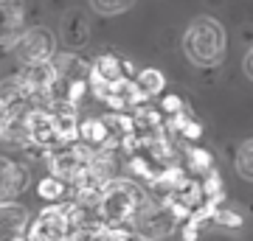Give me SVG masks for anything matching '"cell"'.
<instances>
[{
  "label": "cell",
  "mask_w": 253,
  "mask_h": 241,
  "mask_svg": "<svg viewBox=\"0 0 253 241\" xmlns=\"http://www.w3.org/2000/svg\"><path fill=\"white\" fill-rule=\"evenodd\" d=\"M149 199H146L144 188L135 185V182H129V179H110L104 191H101V199H99V216L104 219L107 224H132L135 222L138 210L146 205Z\"/></svg>",
  "instance_id": "cell-1"
},
{
  "label": "cell",
  "mask_w": 253,
  "mask_h": 241,
  "mask_svg": "<svg viewBox=\"0 0 253 241\" xmlns=\"http://www.w3.org/2000/svg\"><path fill=\"white\" fill-rule=\"evenodd\" d=\"M183 51L189 56L191 65L197 68H211L217 65L225 54V31L217 20L211 17H200L194 20L183 36Z\"/></svg>",
  "instance_id": "cell-2"
},
{
  "label": "cell",
  "mask_w": 253,
  "mask_h": 241,
  "mask_svg": "<svg viewBox=\"0 0 253 241\" xmlns=\"http://www.w3.org/2000/svg\"><path fill=\"white\" fill-rule=\"evenodd\" d=\"M93 157H96V149L84 140L82 143L73 140V143H65V146H56V149H48L51 174L62 177L65 182H71V185L93 166Z\"/></svg>",
  "instance_id": "cell-3"
},
{
  "label": "cell",
  "mask_w": 253,
  "mask_h": 241,
  "mask_svg": "<svg viewBox=\"0 0 253 241\" xmlns=\"http://www.w3.org/2000/svg\"><path fill=\"white\" fill-rule=\"evenodd\" d=\"M135 233L141 236V239H146V241H158V239H163V236H172L174 233V227L180 224V219L172 213V207L166 205H155V202H146L141 210H138V216H135Z\"/></svg>",
  "instance_id": "cell-4"
},
{
  "label": "cell",
  "mask_w": 253,
  "mask_h": 241,
  "mask_svg": "<svg viewBox=\"0 0 253 241\" xmlns=\"http://www.w3.org/2000/svg\"><path fill=\"white\" fill-rule=\"evenodd\" d=\"M132 76V65L129 62H121L118 56L113 54H104L99 56L96 62H93L90 68V90L93 96L99 101H104L113 93V87H116L121 79H129Z\"/></svg>",
  "instance_id": "cell-5"
},
{
  "label": "cell",
  "mask_w": 253,
  "mask_h": 241,
  "mask_svg": "<svg viewBox=\"0 0 253 241\" xmlns=\"http://www.w3.org/2000/svg\"><path fill=\"white\" fill-rule=\"evenodd\" d=\"M68 239H71V224H68V213H65V202L48 205L28 224V241H68Z\"/></svg>",
  "instance_id": "cell-6"
},
{
  "label": "cell",
  "mask_w": 253,
  "mask_h": 241,
  "mask_svg": "<svg viewBox=\"0 0 253 241\" xmlns=\"http://www.w3.org/2000/svg\"><path fill=\"white\" fill-rule=\"evenodd\" d=\"M14 54H17V59L23 65L51 62V56H54V36L42 26L28 28V31H23V36L14 45Z\"/></svg>",
  "instance_id": "cell-7"
},
{
  "label": "cell",
  "mask_w": 253,
  "mask_h": 241,
  "mask_svg": "<svg viewBox=\"0 0 253 241\" xmlns=\"http://www.w3.org/2000/svg\"><path fill=\"white\" fill-rule=\"evenodd\" d=\"M23 0H0V51L14 48L17 39L23 36Z\"/></svg>",
  "instance_id": "cell-8"
},
{
  "label": "cell",
  "mask_w": 253,
  "mask_h": 241,
  "mask_svg": "<svg viewBox=\"0 0 253 241\" xmlns=\"http://www.w3.org/2000/svg\"><path fill=\"white\" fill-rule=\"evenodd\" d=\"M28 185V171L17 163L0 157V205L3 202H14Z\"/></svg>",
  "instance_id": "cell-9"
},
{
  "label": "cell",
  "mask_w": 253,
  "mask_h": 241,
  "mask_svg": "<svg viewBox=\"0 0 253 241\" xmlns=\"http://www.w3.org/2000/svg\"><path fill=\"white\" fill-rule=\"evenodd\" d=\"M62 42L68 48H84L90 42V20L82 9H71L62 17Z\"/></svg>",
  "instance_id": "cell-10"
},
{
  "label": "cell",
  "mask_w": 253,
  "mask_h": 241,
  "mask_svg": "<svg viewBox=\"0 0 253 241\" xmlns=\"http://www.w3.org/2000/svg\"><path fill=\"white\" fill-rule=\"evenodd\" d=\"M28 224H31V216H28V210L23 205H14V202H3L0 205V241L23 236Z\"/></svg>",
  "instance_id": "cell-11"
},
{
  "label": "cell",
  "mask_w": 253,
  "mask_h": 241,
  "mask_svg": "<svg viewBox=\"0 0 253 241\" xmlns=\"http://www.w3.org/2000/svg\"><path fill=\"white\" fill-rule=\"evenodd\" d=\"M82 140L90 143L93 149H101V146H121L118 138H113L110 126L104 118H87L82 121Z\"/></svg>",
  "instance_id": "cell-12"
},
{
  "label": "cell",
  "mask_w": 253,
  "mask_h": 241,
  "mask_svg": "<svg viewBox=\"0 0 253 241\" xmlns=\"http://www.w3.org/2000/svg\"><path fill=\"white\" fill-rule=\"evenodd\" d=\"M54 62H56V70H59V79L65 84L68 81H76V79H90V65H84L79 56L65 54L59 59H54Z\"/></svg>",
  "instance_id": "cell-13"
},
{
  "label": "cell",
  "mask_w": 253,
  "mask_h": 241,
  "mask_svg": "<svg viewBox=\"0 0 253 241\" xmlns=\"http://www.w3.org/2000/svg\"><path fill=\"white\" fill-rule=\"evenodd\" d=\"M68 185H71V182H65L62 177L51 174V177L40 179V185H37V194H40L42 199H48V202H62L65 194H68Z\"/></svg>",
  "instance_id": "cell-14"
},
{
  "label": "cell",
  "mask_w": 253,
  "mask_h": 241,
  "mask_svg": "<svg viewBox=\"0 0 253 241\" xmlns=\"http://www.w3.org/2000/svg\"><path fill=\"white\" fill-rule=\"evenodd\" d=\"M138 84H141V90H144L149 99H155V96H161V90H163V84H166V79H163L161 70L146 68V70L138 73Z\"/></svg>",
  "instance_id": "cell-15"
},
{
  "label": "cell",
  "mask_w": 253,
  "mask_h": 241,
  "mask_svg": "<svg viewBox=\"0 0 253 241\" xmlns=\"http://www.w3.org/2000/svg\"><path fill=\"white\" fill-rule=\"evenodd\" d=\"M236 171L242 179H253V138L245 140L236 152Z\"/></svg>",
  "instance_id": "cell-16"
},
{
  "label": "cell",
  "mask_w": 253,
  "mask_h": 241,
  "mask_svg": "<svg viewBox=\"0 0 253 241\" xmlns=\"http://www.w3.org/2000/svg\"><path fill=\"white\" fill-rule=\"evenodd\" d=\"M186 157H189V169L197 171V174H206L211 169V154L206 149H200V146H189L186 149Z\"/></svg>",
  "instance_id": "cell-17"
},
{
  "label": "cell",
  "mask_w": 253,
  "mask_h": 241,
  "mask_svg": "<svg viewBox=\"0 0 253 241\" xmlns=\"http://www.w3.org/2000/svg\"><path fill=\"white\" fill-rule=\"evenodd\" d=\"M135 6V0H93V9L99 14H124Z\"/></svg>",
  "instance_id": "cell-18"
},
{
  "label": "cell",
  "mask_w": 253,
  "mask_h": 241,
  "mask_svg": "<svg viewBox=\"0 0 253 241\" xmlns=\"http://www.w3.org/2000/svg\"><path fill=\"white\" fill-rule=\"evenodd\" d=\"M214 222L222 224V227H242V216L228 210V207H219L217 213H214Z\"/></svg>",
  "instance_id": "cell-19"
},
{
  "label": "cell",
  "mask_w": 253,
  "mask_h": 241,
  "mask_svg": "<svg viewBox=\"0 0 253 241\" xmlns=\"http://www.w3.org/2000/svg\"><path fill=\"white\" fill-rule=\"evenodd\" d=\"M203 191H206V197H217L219 191H222V179L214 169L206 171V179H203Z\"/></svg>",
  "instance_id": "cell-20"
},
{
  "label": "cell",
  "mask_w": 253,
  "mask_h": 241,
  "mask_svg": "<svg viewBox=\"0 0 253 241\" xmlns=\"http://www.w3.org/2000/svg\"><path fill=\"white\" fill-rule=\"evenodd\" d=\"M200 219L197 216H189L186 222H183V241H197V236H200Z\"/></svg>",
  "instance_id": "cell-21"
},
{
  "label": "cell",
  "mask_w": 253,
  "mask_h": 241,
  "mask_svg": "<svg viewBox=\"0 0 253 241\" xmlns=\"http://www.w3.org/2000/svg\"><path fill=\"white\" fill-rule=\"evenodd\" d=\"M161 109H163V112H169V115H174V112H183L186 104H183L180 96H166V99L161 101Z\"/></svg>",
  "instance_id": "cell-22"
},
{
  "label": "cell",
  "mask_w": 253,
  "mask_h": 241,
  "mask_svg": "<svg viewBox=\"0 0 253 241\" xmlns=\"http://www.w3.org/2000/svg\"><path fill=\"white\" fill-rule=\"evenodd\" d=\"M245 73L253 79V48L248 51V56H245Z\"/></svg>",
  "instance_id": "cell-23"
},
{
  "label": "cell",
  "mask_w": 253,
  "mask_h": 241,
  "mask_svg": "<svg viewBox=\"0 0 253 241\" xmlns=\"http://www.w3.org/2000/svg\"><path fill=\"white\" fill-rule=\"evenodd\" d=\"M3 124H6V107L0 104V129H3Z\"/></svg>",
  "instance_id": "cell-24"
},
{
  "label": "cell",
  "mask_w": 253,
  "mask_h": 241,
  "mask_svg": "<svg viewBox=\"0 0 253 241\" xmlns=\"http://www.w3.org/2000/svg\"><path fill=\"white\" fill-rule=\"evenodd\" d=\"M9 241H28V236L23 239V236H14V239H9Z\"/></svg>",
  "instance_id": "cell-25"
},
{
  "label": "cell",
  "mask_w": 253,
  "mask_h": 241,
  "mask_svg": "<svg viewBox=\"0 0 253 241\" xmlns=\"http://www.w3.org/2000/svg\"><path fill=\"white\" fill-rule=\"evenodd\" d=\"M129 241H146V239H141V236H138V233H135V236H132V239H129Z\"/></svg>",
  "instance_id": "cell-26"
}]
</instances>
